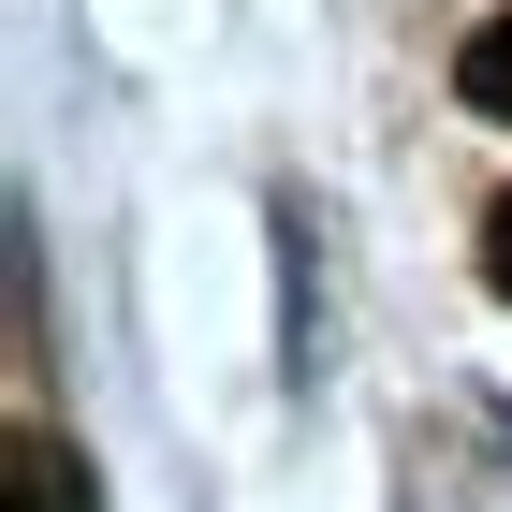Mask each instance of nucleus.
<instances>
[{
    "instance_id": "f257e3e1",
    "label": "nucleus",
    "mask_w": 512,
    "mask_h": 512,
    "mask_svg": "<svg viewBox=\"0 0 512 512\" xmlns=\"http://www.w3.org/2000/svg\"><path fill=\"white\" fill-rule=\"evenodd\" d=\"M454 88H469L483 118H512V15H483V30H469V59H454Z\"/></svg>"
},
{
    "instance_id": "f03ea898",
    "label": "nucleus",
    "mask_w": 512,
    "mask_h": 512,
    "mask_svg": "<svg viewBox=\"0 0 512 512\" xmlns=\"http://www.w3.org/2000/svg\"><path fill=\"white\" fill-rule=\"evenodd\" d=\"M15 512H74V469H59L44 425H15Z\"/></svg>"
},
{
    "instance_id": "7ed1b4c3",
    "label": "nucleus",
    "mask_w": 512,
    "mask_h": 512,
    "mask_svg": "<svg viewBox=\"0 0 512 512\" xmlns=\"http://www.w3.org/2000/svg\"><path fill=\"white\" fill-rule=\"evenodd\" d=\"M483 293H512V191L483 205Z\"/></svg>"
}]
</instances>
